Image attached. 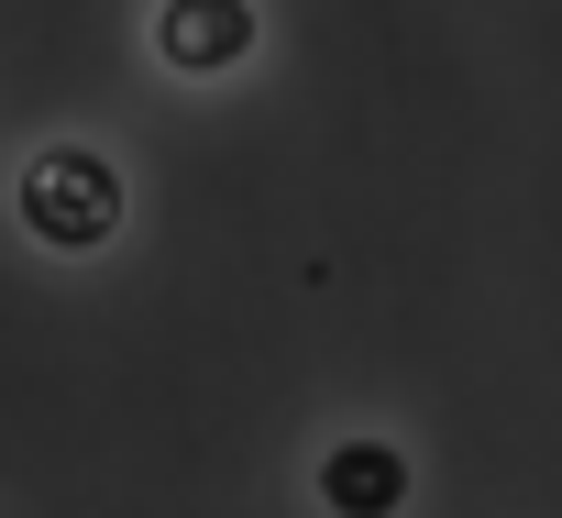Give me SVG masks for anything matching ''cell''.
<instances>
[{"instance_id":"obj_1","label":"cell","mask_w":562,"mask_h":518,"mask_svg":"<svg viewBox=\"0 0 562 518\" xmlns=\"http://www.w3.org/2000/svg\"><path fill=\"white\" fill-rule=\"evenodd\" d=\"M23 232L56 243V254H100V243L122 232V177H111V155H89V144L34 155V166H23Z\"/></svg>"},{"instance_id":"obj_2","label":"cell","mask_w":562,"mask_h":518,"mask_svg":"<svg viewBox=\"0 0 562 518\" xmlns=\"http://www.w3.org/2000/svg\"><path fill=\"white\" fill-rule=\"evenodd\" d=\"M155 45H166V67L221 78V67H243V45H254V0H166Z\"/></svg>"},{"instance_id":"obj_3","label":"cell","mask_w":562,"mask_h":518,"mask_svg":"<svg viewBox=\"0 0 562 518\" xmlns=\"http://www.w3.org/2000/svg\"><path fill=\"white\" fill-rule=\"evenodd\" d=\"M321 496H331L342 518H397V507H408V452H397V441H342V452L321 463Z\"/></svg>"}]
</instances>
